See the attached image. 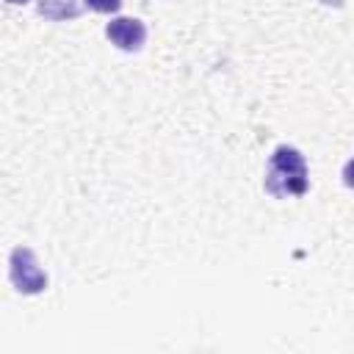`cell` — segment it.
I'll return each instance as SVG.
<instances>
[{
  "label": "cell",
  "mask_w": 354,
  "mask_h": 354,
  "mask_svg": "<svg viewBox=\"0 0 354 354\" xmlns=\"http://www.w3.org/2000/svg\"><path fill=\"white\" fill-rule=\"evenodd\" d=\"M266 191L277 199H285V196H301L307 194L310 188V180H307V163H304V155L296 149V147H277L271 160H268V169H266V180H263Z\"/></svg>",
  "instance_id": "obj_1"
},
{
  "label": "cell",
  "mask_w": 354,
  "mask_h": 354,
  "mask_svg": "<svg viewBox=\"0 0 354 354\" xmlns=\"http://www.w3.org/2000/svg\"><path fill=\"white\" fill-rule=\"evenodd\" d=\"M6 3H11V6H19V3H28V0H6Z\"/></svg>",
  "instance_id": "obj_7"
},
{
  "label": "cell",
  "mask_w": 354,
  "mask_h": 354,
  "mask_svg": "<svg viewBox=\"0 0 354 354\" xmlns=\"http://www.w3.org/2000/svg\"><path fill=\"white\" fill-rule=\"evenodd\" d=\"M124 0H86V8L91 11H100V14H113L122 8Z\"/></svg>",
  "instance_id": "obj_5"
},
{
  "label": "cell",
  "mask_w": 354,
  "mask_h": 354,
  "mask_svg": "<svg viewBox=\"0 0 354 354\" xmlns=\"http://www.w3.org/2000/svg\"><path fill=\"white\" fill-rule=\"evenodd\" d=\"M8 277H11V285L19 290V293H41L47 288V274L44 268L39 266L36 254L28 249V246H17L8 257Z\"/></svg>",
  "instance_id": "obj_2"
},
{
  "label": "cell",
  "mask_w": 354,
  "mask_h": 354,
  "mask_svg": "<svg viewBox=\"0 0 354 354\" xmlns=\"http://www.w3.org/2000/svg\"><path fill=\"white\" fill-rule=\"evenodd\" d=\"M83 8H86V0H41L39 3V14L53 22L75 19V17H80Z\"/></svg>",
  "instance_id": "obj_4"
},
{
  "label": "cell",
  "mask_w": 354,
  "mask_h": 354,
  "mask_svg": "<svg viewBox=\"0 0 354 354\" xmlns=\"http://www.w3.org/2000/svg\"><path fill=\"white\" fill-rule=\"evenodd\" d=\"M105 36L111 39V44H116L119 50L124 53H136L144 47L147 41V28L141 19H133V17H116L108 22L105 28Z\"/></svg>",
  "instance_id": "obj_3"
},
{
  "label": "cell",
  "mask_w": 354,
  "mask_h": 354,
  "mask_svg": "<svg viewBox=\"0 0 354 354\" xmlns=\"http://www.w3.org/2000/svg\"><path fill=\"white\" fill-rule=\"evenodd\" d=\"M343 183H346L348 188H354V158L346 160V166H343Z\"/></svg>",
  "instance_id": "obj_6"
}]
</instances>
